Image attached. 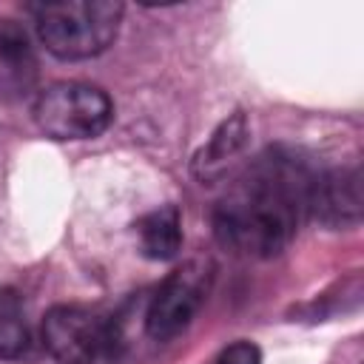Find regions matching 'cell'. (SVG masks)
<instances>
[{
	"label": "cell",
	"mask_w": 364,
	"mask_h": 364,
	"mask_svg": "<svg viewBox=\"0 0 364 364\" xmlns=\"http://www.w3.org/2000/svg\"><path fill=\"white\" fill-rule=\"evenodd\" d=\"M43 344L60 364H94L114 347L111 324L74 304H57L43 316Z\"/></svg>",
	"instance_id": "cell-4"
},
{
	"label": "cell",
	"mask_w": 364,
	"mask_h": 364,
	"mask_svg": "<svg viewBox=\"0 0 364 364\" xmlns=\"http://www.w3.org/2000/svg\"><path fill=\"white\" fill-rule=\"evenodd\" d=\"M205 293H208V270L202 264H185L173 270L148 301L145 333L159 344L173 341L196 318Z\"/></svg>",
	"instance_id": "cell-5"
},
{
	"label": "cell",
	"mask_w": 364,
	"mask_h": 364,
	"mask_svg": "<svg viewBox=\"0 0 364 364\" xmlns=\"http://www.w3.org/2000/svg\"><path fill=\"white\" fill-rule=\"evenodd\" d=\"M37 85V54L28 31L0 17V102L23 100Z\"/></svg>",
	"instance_id": "cell-7"
},
{
	"label": "cell",
	"mask_w": 364,
	"mask_h": 364,
	"mask_svg": "<svg viewBox=\"0 0 364 364\" xmlns=\"http://www.w3.org/2000/svg\"><path fill=\"white\" fill-rule=\"evenodd\" d=\"M40 43L60 60H88L105 51L119 28L122 3L63 0L31 6Z\"/></svg>",
	"instance_id": "cell-2"
},
{
	"label": "cell",
	"mask_w": 364,
	"mask_h": 364,
	"mask_svg": "<svg viewBox=\"0 0 364 364\" xmlns=\"http://www.w3.org/2000/svg\"><path fill=\"white\" fill-rule=\"evenodd\" d=\"M210 364H262V353L250 341H236V344L225 347Z\"/></svg>",
	"instance_id": "cell-10"
},
{
	"label": "cell",
	"mask_w": 364,
	"mask_h": 364,
	"mask_svg": "<svg viewBox=\"0 0 364 364\" xmlns=\"http://www.w3.org/2000/svg\"><path fill=\"white\" fill-rule=\"evenodd\" d=\"M139 250L154 262H168L182 247V219L173 205L156 208L136 222Z\"/></svg>",
	"instance_id": "cell-8"
},
{
	"label": "cell",
	"mask_w": 364,
	"mask_h": 364,
	"mask_svg": "<svg viewBox=\"0 0 364 364\" xmlns=\"http://www.w3.org/2000/svg\"><path fill=\"white\" fill-rule=\"evenodd\" d=\"M307 216L327 228H350L361 219V173L358 168H336L316 173Z\"/></svg>",
	"instance_id": "cell-6"
},
{
	"label": "cell",
	"mask_w": 364,
	"mask_h": 364,
	"mask_svg": "<svg viewBox=\"0 0 364 364\" xmlns=\"http://www.w3.org/2000/svg\"><path fill=\"white\" fill-rule=\"evenodd\" d=\"M28 347V324L14 290L0 287V361L23 355Z\"/></svg>",
	"instance_id": "cell-9"
},
{
	"label": "cell",
	"mask_w": 364,
	"mask_h": 364,
	"mask_svg": "<svg viewBox=\"0 0 364 364\" xmlns=\"http://www.w3.org/2000/svg\"><path fill=\"white\" fill-rule=\"evenodd\" d=\"M313 179L316 171L293 151L259 154L219 199L216 239L239 256L270 259L282 253L307 216Z\"/></svg>",
	"instance_id": "cell-1"
},
{
	"label": "cell",
	"mask_w": 364,
	"mask_h": 364,
	"mask_svg": "<svg viewBox=\"0 0 364 364\" xmlns=\"http://www.w3.org/2000/svg\"><path fill=\"white\" fill-rule=\"evenodd\" d=\"M111 119L108 94L88 82H54L34 100V122L51 139H94Z\"/></svg>",
	"instance_id": "cell-3"
}]
</instances>
